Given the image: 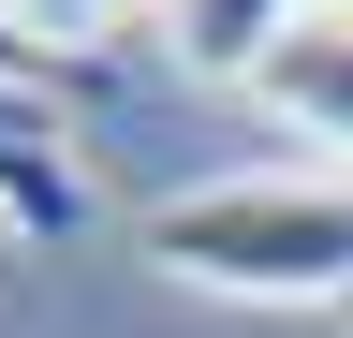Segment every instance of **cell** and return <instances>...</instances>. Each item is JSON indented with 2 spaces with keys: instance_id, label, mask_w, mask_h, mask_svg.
Returning <instances> with one entry per match:
<instances>
[{
  "instance_id": "1",
  "label": "cell",
  "mask_w": 353,
  "mask_h": 338,
  "mask_svg": "<svg viewBox=\"0 0 353 338\" xmlns=\"http://www.w3.org/2000/svg\"><path fill=\"white\" fill-rule=\"evenodd\" d=\"M148 265L192 294H250V309H353V162L206 177V191L148 206Z\"/></svg>"
},
{
  "instance_id": "2",
  "label": "cell",
  "mask_w": 353,
  "mask_h": 338,
  "mask_svg": "<svg viewBox=\"0 0 353 338\" xmlns=\"http://www.w3.org/2000/svg\"><path fill=\"white\" fill-rule=\"evenodd\" d=\"M250 103H265V118H294L309 147H339V162H353V0H309V15L280 30V59L250 74Z\"/></svg>"
},
{
  "instance_id": "3",
  "label": "cell",
  "mask_w": 353,
  "mask_h": 338,
  "mask_svg": "<svg viewBox=\"0 0 353 338\" xmlns=\"http://www.w3.org/2000/svg\"><path fill=\"white\" fill-rule=\"evenodd\" d=\"M309 15V0H162V45L176 74H221V89H250L265 59H280V30Z\"/></svg>"
},
{
  "instance_id": "4",
  "label": "cell",
  "mask_w": 353,
  "mask_h": 338,
  "mask_svg": "<svg viewBox=\"0 0 353 338\" xmlns=\"http://www.w3.org/2000/svg\"><path fill=\"white\" fill-rule=\"evenodd\" d=\"M0 89H30V103H74V89H103V59H59V45H30V30L0 15Z\"/></svg>"
},
{
  "instance_id": "5",
  "label": "cell",
  "mask_w": 353,
  "mask_h": 338,
  "mask_svg": "<svg viewBox=\"0 0 353 338\" xmlns=\"http://www.w3.org/2000/svg\"><path fill=\"white\" fill-rule=\"evenodd\" d=\"M0 15H15L30 45H59V59H88V45H103V30L132 15V0H0Z\"/></svg>"
}]
</instances>
